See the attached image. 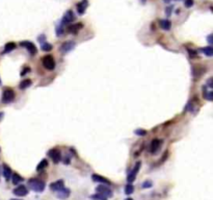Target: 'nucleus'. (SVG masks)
Instances as JSON below:
<instances>
[{
  "instance_id": "nucleus-1",
  "label": "nucleus",
  "mask_w": 213,
  "mask_h": 200,
  "mask_svg": "<svg viewBox=\"0 0 213 200\" xmlns=\"http://www.w3.org/2000/svg\"><path fill=\"white\" fill-rule=\"evenodd\" d=\"M28 187L30 188V190L32 191L37 192V193H42L43 191L45 190V183L37 178H31L28 180Z\"/></svg>"
},
{
  "instance_id": "nucleus-2",
  "label": "nucleus",
  "mask_w": 213,
  "mask_h": 200,
  "mask_svg": "<svg viewBox=\"0 0 213 200\" xmlns=\"http://www.w3.org/2000/svg\"><path fill=\"white\" fill-rule=\"evenodd\" d=\"M140 165H141L140 162H137V163L135 164V166H134V168L130 171V173L128 174V176H127V181H128V184H132L133 181L135 180L136 175H137L139 169H140Z\"/></svg>"
},
{
  "instance_id": "nucleus-3",
  "label": "nucleus",
  "mask_w": 213,
  "mask_h": 200,
  "mask_svg": "<svg viewBox=\"0 0 213 200\" xmlns=\"http://www.w3.org/2000/svg\"><path fill=\"white\" fill-rule=\"evenodd\" d=\"M42 63L43 66L47 70H53L55 68V60L53 59L52 55H46V56H44L42 60Z\"/></svg>"
},
{
  "instance_id": "nucleus-4",
  "label": "nucleus",
  "mask_w": 213,
  "mask_h": 200,
  "mask_svg": "<svg viewBox=\"0 0 213 200\" xmlns=\"http://www.w3.org/2000/svg\"><path fill=\"white\" fill-rule=\"evenodd\" d=\"M15 99V93L11 89H6L2 93V102L3 103H11Z\"/></svg>"
},
{
  "instance_id": "nucleus-5",
  "label": "nucleus",
  "mask_w": 213,
  "mask_h": 200,
  "mask_svg": "<svg viewBox=\"0 0 213 200\" xmlns=\"http://www.w3.org/2000/svg\"><path fill=\"white\" fill-rule=\"evenodd\" d=\"M96 191H97V193L105 196L106 198H110V197L112 196V191H111L108 187H106L105 184H100V186H98Z\"/></svg>"
},
{
  "instance_id": "nucleus-6",
  "label": "nucleus",
  "mask_w": 213,
  "mask_h": 200,
  "mask_svg": "<svg viewBox=\"0 0 213 200\" xmlns=\"http://www.w3.org/2000/svg\"><path fill=\"white\" fill-rule=\"evenodd\" d=\"M20 45H21L22 47H25L27 49V51H28L30 54L34 55L35 53L37 52V47H35V45L34 44V43L31 42H28V41H24V42H21L20 43Z\"/></svg>"
},
{
  "instance_id": "nucleus-7",
  "label": "nucleus",
  "mask_w": 213,
  "mask_h": 200,
  "mask_svg": "<svg viewBox=\"0 0 213 200\" xmlns=\"http://www.w3.org/2000/svg\"><path fill=\"white\" fill-rule=\"evenodd\" d=\"M48 154H49L50 158L53 161V163L57 164L62 161V154H60V151L58 149H51Z\"/></svg>"
},
{
  "instance_id": "nucleus-8",
  "label": "nucleus",
  "mask_w": 213,
  "mask_h": 200,
  "mask_svg": "<svg viewBox=\"0 0 213 200\" xmlns=\"http://www.w3.org/2000/svg\"><path fill=\"white\" fill-rule=\"evenodd\" d=\"M75 46H76L75 42L68 41V42H65L62 46H60L59 50H60V52H62V53H68V52H70L71 50L74 49Z\"/></svg>"
},
{
  "instance_id": "nucleus-9",
  "label": "nucleus",
  "mask_w": 213,
  "mask_h": 200,
  "mask_svg": "<svg viewBox=\"0 0 213 200\" xmlns=\"http://www.w3.org/2000/svg\"><path fill=\"white\" fill-rule=\"evenodd\" d=\"M74 20H75L74 13H73L72 11H68L65 14V16H63L62 20V25H63V24H70V23H72Z\"/></svg>"
},
{
  "instance_id": "nucleus-10",
  "label": "nucleus",
  "mask_w": 213,
  "mask_h": 200,
  "mask_svg": "<svg viewBox=\"0 0 213 200\" xmlns=\"http://www.w3.org/2000/svg\"><path fill=\"white\" fill-rule=\"evenodd\" d=\"M12 193H14L16 196H19V197H24V196H26L27 194H28V190H27V188L25 186H19V187H17L16 189L12 191Z\"/></svg>"
},
{
  "instance_id": "nucleus-11",
  "label": "nucleus",
  "mask_w": 213,
  "mask_h": 200,
  "mask_svg": "<svg viewBox=\"0 0 213 200\" xmlns=\"http://www.w3.org/2000/svg\"><path fill=\"white\" fill-rule=\"evenodd\" d=\"M92 179L96 183H99V184H111V181L109 179L105 178V177L99 175V174H93L92 175Z\"/></svg>"
},
{
  "instance_id": "nucleus-12",
  "label": "nucleus",
  "mask_w": 213,
  "mask_h": 200,
  "mask_svg": "<svg viewBox=\"0 0 213 200\" xmlns=\"http://www.w3.org/2000/svg\"><path fill=\"white\" fill-rule=\"evenodd\" d=\"M162 144V141L161 140H158V139H155V140L152 141L151 143V146H150V152L151 153H156L157 151L159 150Z\"/></svg>"
},
{
  "instance_id": "nucleus-13",
  "label": "nucleus",
  "mask_w": 213,
  "mask_h": 200,
  "mask_svg": "<svg viewBox=\"0 0 213 200\" xmlns=\"http://www.w3.org/2000/svg\"><path fill=\"white\" fill-rule=\"evenodd\" d=\"M63 187H65V183H63V180H57V181H54V183H52L51 184H50V190L53 192H57L59 191L60 189H62Z\"/></svg>"
},
{
  "instance_id": "nucleus-14",
  "label": "nucleus",
  "mask_w": 213,
  "mask_h": 200,
  "mask_svg": "<svg viewBox=\"0 0 213 200\" xmlns=\"http://www.w3.org/2000/svg\"><path fill=\"white\" fill-rule=\"evenodd\" d=\"M70 194H71L70 190L67 189V188H65V187H63L62 189H60L59 191L56 192L57 197H58V198H60V199H66V198H68V197L70 196Z\"/></svg>"
},
{
  "instance_id": "nucleus-15",
  "label": "nucleus",
  "mask_w": 213,
  "mask_h": 200,
  "mask_svg": "<svg viewBox=\"0 0 213 200\" xmlns=\"http://www.w3.org/2000/svg\"><path fill=\"white\" fill-rule=\"evenodd\" d=\"M82 27H83V25L81 24V23L72 24V25H70V26L68 27L67 30H68V32H69V34H74V35H76L81 28H82Z\"/></svg>"
},
{
  "instance_id": "nucleus-16",
  "label": "nucleus",
  "mask_w": 213,
  "mask_h": 200,
  "mask_svg": "<svg viewBox=\"0 0 213 200\" xmlns=\"http://www.w3.org/2000/svg\"><path fill=\"white\" fill-rule=\"evenodd\" d=\"M88 5V1L87 0H82V1H80L79 3L77 4V11L78 13H79L80 15L84 14L85 9H87V7Z\"/></svg>"
},
{
  "instance_id": "nucleus-17",
  "label": "nucleus",
  "mask_w": 213,
  "mask_h": 200,
  "mask_svg": "<svg viewBox=\"0 0 213 200\" xmlns=\"http://www.w3.org/2000/svg\"><path fill=\"white\" fill-rule=\"evenodd\" d=\"M12 175V172L11 170V168L4 164V165H3V176H4V178H5L6 180H9Z\"/></svg>"
},
{
  "instance_id": "nucleus-18",
  "label": "nucleus",
  "mask_w": 213,
  "mask_h": 200,
  "mask_svg": "<svg viewBox=\"0 0 213 200\" xmlns=\"http://www.w3.org/2000/svg\"><path fill=\"white\" fill-rule=\"evenodd\" d=\"M159 25L163 30H169L171 28V22L169 20H160L159 21Z\"/></svg>"
},
{
  "instance_id": "nucleus-19",
  "label": "nucleus",
  "mask_w": 213,
  "mask_h": 200,
  "mask_svg": "<svg viewBox=\"0 0 213 200\" xmlns=\"http://www.w3.org/2000/svg\"><path fill=\"white\" fill-rule=\"evenodd\" d=\"M16 48V44H15L14 42H9V43H7V44L5 45V47H4V51L3 53H9V52H12V50Z\"/></svg>"
},
{
  "instance_id": "nucleus-20",
  "label": "nucleus",
  "mask_w": 213,
  "mask_h": 200,
  "mask_svg": "<svg viewBox=\"0 0 213 200\" xmlns=\"http://www.w3.org/2000/svg\"><path fill=\"white\" fill-rule=\"evenodd\" d=\"M12 177V184H19L20 183L23 181V177H21L18 173H14Z\"/></svg>"
},
{
  "instance_id": "nucleus-21",
  "label": "nucleus",
  "mask_w": 213,
  "mask_h": 200,
  "mask_svg": "<svg viewBox=\"0 0 213 200\" xmlns=\"http://www.w3.org/2000/svg\"><path fill=\"white\" fill-rule=\"evenodd\" d=\"M30 85H31V80H30V79H25L21 83H20L19 88L21 89V90H25V89L29 88Z\"/></svg>"
},
{
  "instance_id": "nucleus-22",
  "label": "nucleus",
  "mask_w": 213,
  "mask_h": 200,
  "mask_svg": "<svg viewBox=\"0 0 213 200\" xmlns=\"http://www.w3.org/2000/svg\"><path fill=\"white\" fill-rule=\"evenodd\" d=\"M202 52L204 53V54H206L207 56H212L213 55V48L212 47H205L202 49Z\"/></svg>"
},
{
  "instance_id": "nucleus-23",
  "label": "nucleus",
  "mask_w": 213,
  "mask_h": 200,
  "mask_svg": "<svg viewBox=\"0 0 213 200\" xmlns=\"http://www.w3.org/2000/svg\"><path fill=\"white\" fill-rule=\"evenodd\" d=\"M47 166H48V161H47V159H43V161L41 162L39 165H37V171H42L43 169H45Z\"/></svg>"
},
{
  "instance_id": "nucleus-24",
  "label": "nucleus",
  "mask_w": 213,
  "mask_h": 200,
  "mask_svg": "<svg viewBox=\"0 0 213 200\" xmlns=\"http://www.w3.org/2000/svg\"><path fill=\"white\" fill-rule=\"evenodd\" d=\"M134 192V187H133V184H128L127 186L125 187V193L127 195H130V194H132Z\"/></svg>"
},
{
  "instance_id": "nucleus-25",
  "label": "nucleus",
  "mask_w": 213,
  "mask_h": 200,
  "mask_svg": "<svg viewBox=\"0 0 213 200\" xmlns=\"http://www.w3.org/2000/svg\"><path fill=\"white\" fill-rule=\"evenodd\" d=\"M42 50L43 51H50V50L52 49V45H50L49 43H47V42H45V43H43L42 44Z\"/></svg>"
},
{
  "instance_id": "nucleus-26",
  "label": "nucleus",
  "mask_w": 213,
  "mask_h": 200,
  "mask_svg": "<svg viewBox=\"0 0 213 200\" xmlns=\"http://www.w3.org/2000/svg\"><path fill=\"white\" fill-rule=\"evenodd\" d=\"M92 198L95 199V200H107V198H106L105 196H103V195H101L99 193H96L95 195H93Z\"/></svg>"
},
{
  "instance_id": "nucleus-27",
  "label": "nucleus",
  "mask_w": 213,
  "mask_h": 200,
  "mask_svg": "<svg viewBox=\"0 0 213 200\" xmlns=\"http://www.w3.org/2000/svg\"><path fill=\"white\" fill-rule=\"evenodd\" d=\"M212 95H213L212 91H209V92L205 91V92H204V97L206 98L207 100H209V101H212Z\"/></svg>"
},
{
  "instance_id": "nucleus-28",
  "label": "nucleus",
  "mask_w": 213,
  "mask_h": 200,
  "mask_svg": "<svg viewBox=\"0 0 213 200\" xmlns=\"http://www.w3.org/2000/svg\"><path fill=\"white\" fill-rule=\"evenodd\" d=\"M134 133H135L136 136H144L147 135V130H144V129H136L135 131H134Z\"/></svg>"
},
{
  "instance_id": "nucleus-29",
  "label": "nucleus",
  "mask_w": 213,
  "mask_h": 200,
  "mask_svg": "<svg viewBox=\"0 0 213 200\" xmlns=\"http://www.w3.org/2000/svg\"><path fill=\"white\" fill-rule=\"evenodd\" d=\"M152 186H153V184H152L151 180H147V181H144V183L143 184V188H144V189L151 188Z\"/></svg>"
},
{
  "instance_id": "nucleus-30",
  "label": "nucleus",
  "mask_w": 213,
  "mask_h": 200,
  "mask_svg": "<svg viewBox=\"0 0 213 200\" xmlns=\"http://www.w3.org/2000/svg\"><path fill=\"white\" fill-rule=\"evenodd\" d=\"M184 5L186 7H191L192 5H193V0H185Z\"/></svg>"
},
{
  "instance_id": "nucleus-31",
  "label": "nucleus",
  "mask_w": 213,
  "mask_h": 200,
  "mask_svg": "<svg viewBox=\"0 0 213 200\" xmlns=\"http://www.w3.org/2000/svg\"><path fill=\"white\" fill-rule=\"evenodd\" d=\"M213 78L211 77V78H209V79L207 80V87H209L210 89L211 88H213Z\"/></svg>"
},
{
  "instance_id": "nucleus-32",
  "label": "nucleus",
  "mask_w": 213,
  "mask_h": 200,
  "mask_svg": "<svg viewBox=\"0 0 213 200\" xmlns=\"http://www.w3.org/2000/svg\"><path fill=\"white\" fill-rule=\"evenodd\" d=\"M172 11H173V6L167 7V9H166V15H167V16H169V15H171Z\"/></svg>"
},
{
  "instance_id": "nucleus-33",
  "label": "nucleus",
  "mask_w": 213,
  "mask_h": 200,
  "mask_svg": "<svg viewBox=\"0 0 213 200\" xmlns=\"http://www.w3.org/2000/svg\"><path fill=\"white\" fill-rule=\"evenodd\" d=\"M212 37H213V35H208V38H207V39H208V43H209V44H212V43H213Z\"/></svg>"
},
{
  "instance_id": "nucleus-34",
  "label": "nucleus",
  "mask_w": 213,
  "mask_h": 200,
  "mask_svg": "<svg viewBox=\"0 0 213 200\" xmlns=\"http://www.w3.org/2000/svg\"><path fill=\"white\" fill-rule=\"evenodd\" d=\"M164 1H165V2H169V0H164Z\"/></svg>"
},
{
  "instance_id": "nucleus-35",
  "label": "nucleus",
  "mask_w": 213,
  "mask_h": 200,
  "mask_svg": "<svg viewBox=\"0 0 213 200\" xmlns=\"http://www.w3.org/2000/svg\"><path fill=\"white\" fill-rule=\"evenodd\" d=\"M126 200H133V199H131V198H128V199H126Z\"/></svg>"
},
{
  "instance_id": "nucleus-36",
  "label": "nucleus",
  "mask_w": 213,
  "mask_h": 200,
  "mask_svg": "<svg viewBox=\"0 0 213 200\" xmlns=\"http://www.w3.org/2000/svg\"><path fill=\"white\" fill-rule=\"evenodd\" d=\"M12 200H20V199H12Z\"/></svg>"
},
{
  "instance_id": "nucleus-37",
  "label": "nucleus",
  "mask_w": 213,
  "mask_h": 200,
  "mask_svg": "<svg viewBox=\"0 0 213 200\" xmlns=\"http://www.w3.org/2000/svg\"><path fill=\"white\" fill-rule=\"evenodd\" d=\"M0 85H1V80H0Z\"/></svg>"
}]
</instances>
